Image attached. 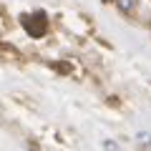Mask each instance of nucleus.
<instances>
[{"label": "nucleus", "instance_id": "f257e3e1", "mask_svg": "<svg viewBox=\"0 0 151 151\" xmlns=\"http://www.w3.org/2000/svg\"><path fill=\"white\" fill-rule=\"evenodd\" d=\"M20 23H23V28H25L33 38H40V35L45 33V28H48V18H45L43 10H35V13H25V15H20Z\"/></svg>", "mask_w": 151, "mask_h": 151}, {"label": "nucleus", "instance_id": "f03ea898", "mask_svg": "<svg viewBox=\"0 0 151 151\" xmlns=\"http://www.w3.org/2000/svg\"><path fill=\"white\" fill-rule=\"evenodd\" d=\"M116 5H119L124 13H134L136 5H139V0H116Z\"/></svg>", "mask_w": 151, "mask_h": 151}, {"label": "nucleus", "instance_id": "7ed1b4c3", "mask_svg": "<svg viewBox=\"0 0 151 151\" xmlns=\"http://www.w3.org/2000/svg\"><path fill=\"white\" fill-rule=\"evenodd\" d=\"M136 141H139V144H144L146 149L151 151V134H146V131H141V134H136Z\"/></svg>", "mask_w": 151, "mask_h": 151}, {"label": "nucleus", "instance_id": "20e7f679", "mask_svg": "<svg viewBox=\"0 0 151 151\" xmlns=\"http://www.w3.org/2000/svg\"><path fill=\"white\" fill-rule=\"evenodd\" d=\"M103 149H106V151H121V149H119V144H116V141H111V139L103 141Z\"/></svg>", "mask_w": 151, "mask_h": 151}]
</instances>
